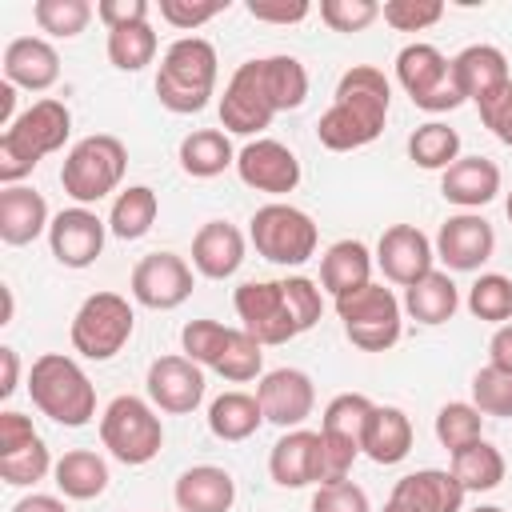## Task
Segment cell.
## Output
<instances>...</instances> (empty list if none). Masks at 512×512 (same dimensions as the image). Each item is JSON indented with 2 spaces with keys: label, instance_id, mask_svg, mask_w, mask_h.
I'll return each mask as SVG.
<instances>
[{
  "label": "cell",
  "instance_id": "d6a6232c",
  "mask_svg": "<svg viewBox=\"0 0 512 512\" xmlns=\"http://www.w3.org/2000/svg\"><path fill=\"white\" fill-rule=\"evenodd\" d=\"M56 476V488L68 496V500H96L104 488H108V464L104 456L88 452V448H72L56 460L52 468Z\"/></svg>",
  "mask_w": 512,
  "mask_h": 512
},
{
  "label": "cell",
  "instance_id": "680465c9",
  "mask_svg": "<svg viewBox=\"0 0 512 512\" xmlns=\"http://www.w3.org/2000/svg\"><path fill=\"white\" fill-rule=\"evenodd\" d=\"M12 512H68V504L60 496H44V492H32L24 500H16Z\"/></svg>",
  "mask_w": 512,
  "mask_h": 512
},
{
  "label": "cell",
  "instance_id": "4dcf8cb0",
  "mask_svg": "<svg viewBox=\"0 0 512 512\" xmlns=\"http://www.w3.org/2000/svg\"><path fill=\"white\" fill-rule=\"evenodd\" d=\"M264 424V408L252 392H220L212 404H208V432L224 444H236V440H248L256 428Z\"/></svg>",
  "mask_w": 512,
  "mask_h": 512
},
{
  "label": "cell",
  "instance_id": "f35d334b",
  "mask_svg": "<svg viewBox=\"0 0 512 512\" xmlns=\"http://www.w3.org/2000/svg\"><path fill=\"white\" fill-rule=\"evenodd\" d=\"M372 408H376V404H372L364 392H340V396L328 400L324 420H320V432L340 436V440H348V444L360 448L364 428H368V420H372Z\"/></svg>",
  "mask_w": 512,
  "mask_h": 512
},
{
  "label": "cell",
  "instance_id": "7a4b0ae2",
  "mask_svg": "<svg viewBox=\"0 0 512 512\" xmlns=\"http://www.w3.org/2000/svg\"><path fill=\"white\" fill-rule=\"evenodd\" d=\"M68 132H72V112L64 100L44 96L32 108H24L16 124L0 132V184L4 188L20 184L44 156L64 148Z\"/></svg>",
  "mask_w": 512,
  "mask_h": 512
},
{
  "label": "cell",
  "instance_id": "7402d4cb",
  "mask_svg": "<svg viewBox=\"0 0 512 512\" xmlns=\"http://www.w3.org/2000/svg\"><path fill=\"white\" fill-rule=\"evenodd\" d=\"M4 80L28 92H48L60 80V56L40 36H16L4 48Z\"/></svg>",
  "mask_w": 512,
  "mask_h": 512
},
{
  "label": "cell",
  "instance_id": "f6af8a7d",
  "mask_svg": "<svg viewBox=\"0 0 512 512\" xmlns=\"http://www.w3.org/2000/svg\"><path fill=\"white\" fill-rule=\"evenodd\" d=\"M472 404L480 408V416H512V372H500L492 364H484L472 376Z\"/></svg>",
  "mask_w": 512,
  "mask_h": 512
},
{
  "label": "cell",
  "instance_id": "484cf974",
  "mask_svg": "<svg viewBox=\"0 0 512 512\" xmlns=\"http://www.w3.org/2000/svg\"><path fill=\"white\" fill-rule=\"evenodd\" d=\"M172 496L180 512H228L236 504V480L216 464H196L176 476Z\"/></svg>",
  "mask_w": 512,
  "mask_h": 512
},
{
  "label": "cell",
  "instance_id": "5bb4252c",
  "mask_svg": "<svg viewBox=\"0 0 512 512\" xmlns=\"http://www.w3.org/2000/svg\"><path fill=\"white\" fill-rule=\"evenodd\" d=\"M236 172H240V180L248 188L268 192V196H288L300 184V160H296V152L288 144H280V140H268V136L248 140L236 152Z\"/></svg>",
  "mask_w": 512,
  "mask_h": 512
},
{
  "label": "cell",
  "instance_id": "74e56055",
  "mask_svg": "<svg viewBox=\"0 0 512 512\" xmlns=\"http://www.w3.org/2000/svg\"><path fill=\"white\" fill-rule=\"evenodd\" d=\"M212 372H220V376L232 380V384H248V380H256V376L264 372V344H260L256 336H248L244 328H228L224 348H220Z\"/></svg>",
  "mask_w": 512,
  "mask_h": 512
},
{
  "label": "cell",
  "instance_id": "be15d7a7",
  "mask_svg": "<svg viewBox=\"0 0 512 512\" xmlns=\"http://www.w3.org/2000/svg\"><path fill=\"white\" fill-rule=\"evenodd\" d=\"M504 212H508V220H512V192H508V200H504Z\"/></svg>",
  "mask_w": 512,
  "mask_h": 512
},
{
  "label": "cell",
  "instance_id": "816d5d0a",
  "mask_svg": "<svg viewBox=\"0 0 512 512\" xmlns=\"http://www.w3.org/2000/svg\"><path fill=\"white\" fill-rule=\"evenodd\" d=\"M476 108H480L484 128H488L500 144H508V148H512V80H508L500 92H492L484 104H476Z\"/></svg>",
  "mask_w": 512,
  "mask_h": 512
},
{
  "label": "cell",
  "instance_id": "83f0119b",
  "mask_svg": "<svg viewBox=\"0 0 512 512\" xmlns=\"http://www.w3.org/2000/svg\"><path fill=\"white\" fill-rule=\"evenodd\" d=\"M364 284H372V252L360 240H336L320 256V288L336 300Z\"/></svg>",
  "mask_w": 512,
  "mask_h": 512
},
{
  "label": "cell",
  "instance_id": "ee69618b",
  "mask_svg": "<svg viewBox=\"0 0 512 512\" xmlns=\"http://www.w3.org/2000/svg\"><path fill=\"white\" fill-rule=\"evenodd\" d=\"M52 468H56V464H52L48 444H44L40 436H36L28 448H20V452L0 456V480L12 484V488H28V484H36V480H44Z\"/></svg>",
  "mask_w": 512,
  "mask_h": 512
},
{
  "label": "cell",
  "instance_id": "2e32d148",
  "mask_svg": "<svg viewBox=\"0 0 512 512\" xmlns=\"http://www.w3.org/2000/svg\"><path fill=\"white\" fill-rule=\"evenodd\" d=\"M256 400L264 408V420L292 432L300 428L312 408H316V388H312V376L300 372V368H272L260 376L256 384Z\"/></svg>",
  "mask_w": 512,
  "mask_h": 512
},
{
  "label": "cell",
  "instance_id": "681fc988",
  "mask_svg": "<svg viewBox=\"0 0 512 512\" xmlns=\"http://www.w3.org/2000/svg\"><path fill=\"white\" fill-rule=\"evenodd\" d=\"M224 8H228V0H160V16L180 32H192V28L208 24Z\"/></svg>",
  "mask_w": 512,
  "mask_h": 512
},
{
  "label": "cell",
  "instance_id": "277c9868",
  "mask_svg": "<svg viewBox=\"0 0 512 512\" xmlns=\"http://www.w3.org/2000/svg\"><path fill=\"white\" fill-rule=\"evenodd\" d=\"M216 92V48L204 36H180L164 48L156 72V96L168 112L188 116L208 104Z\"/></svg>",
  "mask_w": 512,
  "mask_h": 512
},
{
  "label": "cell",
  "instance_id": "7dc6e473",
  "mask_svg": "<svg viewBox=\"0 0 512 512\" xmlns=\"http://www.w3.org/2000/svg\"><path fill=\"white\" fill-rule=\"evenodd\" d=\"M380 16L376 0H320V20L332 32H364Z\"/></svg>",
  "mask_w": 512,
  "mask_h": 512
},
{
  "label": "cell",
  "instance_id": "7c38bea8",
  "mask_svg": "<svg viewBox=\"0 0 512 512\" xmlns=\"http://www.w3.org/2000/svg\"><path fill=\"white\" fill-rule=\"evenodd\" d=\"M192 264L176 252H148L136 268H132V300L152 308V312H172L192 296Z\"/></svg>",
  "mask_w": 512,
  "mask_h": 512
},
{
  "label": "cell",
  "instance_id": "603a6c76",
  "mask_svg": "<svg viewBox=\"0 0 512 512\" xmlns=\"http://www.w3.org/2000/svg\"><path fill=\"white\" fill-rule=\"evenodd\" d=\"M440 192L448 204H456L464 212L484 208L500 192V168L488 156H460L452 168L440 172Z\"/></svg>",
  "mask_w": 512,
  "mask_h": 512
},
{
  "label": "cell",
  "instance_id": "8d00e7d4",
  "mask_svg": "<svg viewBox=\"0 0 512 512\" xmlns=\"http://www.w3.org/2000/svg\"><path fill=\"white\" fill-rule=\"evenodd\" d=\"M408 156H412V164H420L428 172H444L460 160V132L440 120H428L408 136Z\"/></svg>",
  "mask_w": 512,
  "mask_h": 512
},
{
  "label": "cell",
  "instance_id": "60d3db41",
  "mask_svg": "<svg viewBox=\"0 0 512 512\" xmlns=\"http://www.w3.org/2000/svg\"><path fill=\"white\" fill-rule=\"evenodd\" d=\"M468 312L484 324H508L512 320V280L500 272H484L476 276V284L468 288Z\"/></svg>",
  "mask_w": 512,
  "mask_h": 512
},
{
  "label": "cell",
  "instance_id": "9a60e30c",
  "mask_svg": "<svg viewBox=\"0 0 512 512\" xmlns=\"http://www.w3.org/2000/svg\"><path fill=\"white\" fill-rule=\"evenodd\" d=\"M148 400L168 416H188L204 400V368L188 356H156L148 364Z\"/></svg>",
  "mask_w": 512,
  "mask_h": 512
},
{
  "label": "cell",
  "instance_id": "f5cc1de1",
  "mask_svg": "<svg viewBox=\"0 0 512 512\" xmlns=\"http://www.w3.org/2000/svg\"><path fill=\"white\" fill-rule=\"evenodd\" d=\"M96 20L108 32L132 28V24H148V0H100L96 4Z\"/></svg>",
  "mask_w": 512,
  "mask_h": 512
},
{
  "label": "cell",
  "instance_id": "ab89813d",
  "mask_svg": "<svg viewBox=\"0 0 512 512\" xmlns=\"http://www.w3.org/2000/svg\"><path fill=\"white\" fill-rule=\"evenodd\" d=\"M156 48H160V40H156L152 24H132V28L108 32V60L120 72H140L144 64L156 60Z\"/></svg>",
  "mask_w": 512,
  "mask_h": 512
},
{
  "label": "cell",
  "instance_id": "5b68a950",
  "mask_svg": "<svg viewBox=\"0 0 512 512\" xmlns=\"http://www.w3.org/2000/svg\"><path fill=\"white\" fill-rule=\"evenodd\" d=\"M124 168H128V148L116 136L96 132V136H84L72 144V152L64 156V168H60V184L80 208H88L120 188Z\"/></svg>",
  "mask_w": 512,
  "mask_h": 512
},
{
  "label": "cell",
  "instance_id": "ba28073f",
  "mask_svg": "<svg viewBox=\"0 0 512 512\" xmlns=\"http://www.w3.org/2000/svg\"><path fill=\"white\" fill-rule=\"evenodd\" d=\"M100 440L120 464H148L164 448V424L156 408L140 396H116L100 416Z\"/></svg>",
  "mask_w": 512,
  "mask_h": 512
},
{
  "label": "cell",
  "instance_id": "836d02e7",
  "mask_svg": "<svg viewBox=\"0 0 512 512\" xmlns=\"http://www.w3.org/2000/svg\"><path fill=\"white\" fill-rule=\"evenodd\" d=\"M256 72H260V84L272 100L276 112H288V108H300L304 96H308V72L296 56H260L256 60Z\"/></svg>",
  "mask_w": 512,
  "mask_h": 512
},
{
  "label": "cell",
  "instance_id": "d590c367",
  "mask_svg": "<svg viewBox=\"0 0 512 512\" xmlns=\"http://www.w3.org/2000/svg\"><path fill=\"white\" fill-rule=\"evenodd\" d=\"M452 476L460 480L464 492H492L504 480V456L488 440H476V444L452 452Z\"/></svg>",
  "mask_w": 512,
  "mask_h": 512
},
{
  "label": "cell",
  "instance_id": "7bdbcfd3",
  "mask_svg": "<svg viewBox=\"0 0 512 512\" xmlns=\"http://www.w3.org/2000/svg\"><path fill=\"white\" fill-rule=\"evenodd\" d=\"M92 4L88 0H36L32 4V20L40 24V32L48 36H60V40H72L88 28L92 20Z\"/></svg>",
  "mask_w": 512,
  "mask_h": 512
},
{
  "label": "cell",
  "instance_id": "f546056e",
  "mask_svg": "<svg viewBox=\"0 0 512 512\" xmlns=\"http://www.w3.org/2000/svg\"><path fill=\"white\" fill-rule=\"evenodd\" d=\"M456 308H460V288H456V280H452L448 272H440V268H432L424 280H416L412 288H404V312H408L416 324L436 328V324L452 320Z\"/></svg>",
  "mask_w": 512,
  "mask_h": 512
},
{
  "label": "cell",
  "instance_id": "8992f818",
  "mask_svg": "<svg viewBox=\"0 0 512 512\" xmlns=\"http://www.w3.org/2000/svg\"><path fill=\"white\" fill-rule=\"evenodd\" d=\"M248 240L252 248L268 260V264H280V268H300L304 260L316 256V220L296 208V204H284V200H272L264 208L252 212L248 220Z\"/></svg>",
  "mask_w": 512,
  "mask_h": 512
},
{
  "label": "cell",
  "instance_id": "e0dca14e",
  "mask_svg": "<svg viewBox=\"0 0 512 512\" xmlns=\"http://www.w3.org/2000/svg\"><path fill=\"white\" fill-rule=\"evenodd\" d=\"M104 236H108V224L92 208H80V204L56 212L48 224V248L64 268L96 264V256L104 252Z\"/></svg>",
  "mask_w": 512,
  "mask_h": 512
},
{
  "label": "cell",
  "instance_id": "94428289",
  "mask_svg": "<svg viewBox=\"0 0 512 512\" xmlns=\"http://www.w3.org/2000/svg\"><path fill=\"white\" fill-rule=\"evenodd\" d=\"M384 512H408V508H404L400 500H392V496H388V504H384Z\"/></svg>",
  "mask_w": 512,
  "mask_h": 512
},
{
  "label": "cell",
  "instance_id": "9f6ffc18",
  "mask_svg": "<svg viewBox=\"0 0 512 512\" xmlns=\"http://www.w3.org/2000/svg\"><path fill=\"white\" fill-rule=\"evenodd\" d=\"M488 364L500 368V372H512V320L492 332V340H488Z\"/></svg>",
  "mask_w": 512,
  "mask_h": 512
},
{
  "label": "cell",
  "instance_id": "3957f363",
  "mask_svg": "<svg viewBox=\"0 0 512 512\" xmlns=\"http://www.w3.org/2000/svg\"><path fill=\"white\" fill-rule=\"evenodd\" d=\"M28 396L48 420H56L64 428H84L96 416V388H92L88 372L64 352H44L32 360Z\"/></svg>",
  "mask_w": 512,
  "mask_h": 512
},
{
  "label": "cell",
  "instance_id": "ffe728a7",
  "mask_svg": "<svg viewBox=\"0 0 512 512\" xmlns=\"http://www.w3.org/2000/svg\"><path fill=\"white\" fill-rule=\"evenodd\" d=\"M244 264V232L228 220H208L192 236V268L208 280H228Z\"/></svg>",
  "mask_w": 512,
  "mask_h": 512
},
{
  "label": "cell",
  "instance_id": "11a10c76",
  "mask_svg": "<svg viewBox=\"0 0 512 512\" xmlns=\"http://www.w3.org/2000/svg\"><path fill=\"white\" fill-rule=\"evenodd\" d=\"M312 12L308 0H280V4H264V0H252L248 4V16L252 20H268V24H296Z\"/></svg>",
  "mask_w": 512,
  "mask_h": 512
},
{
  "label": "cell",
  "instance_id": "91938a15",
  "mask_svg": "<svg viewBox=\"0 0 512 512\" xmlns=\"http://www.w3.org/2000/svg\"><path fill=\"white\" fill-rule=\"evenodd\" d=\"M12 108H16V84H0V128L8 132L12 124H16V116H12Z\"/></svg>",
  "mask_w": 512,
  "mask_h": 512
},
{
  "label": "cell",
  "instance_id": "db71d44e",
  "mask_svg": "<svg viewBox=\"0 0 512 512\" xmlns=\"http://www.w3.org/2000/svg\"><path fill=\"white\" fill-rule=\"evenodd\" d=\"M40 432L32 428V420L24 416V412H0V456H12V452H20V448H28L32 440H36Z\"/></svg>",
  "mask_w": 512,
  "mask_h": 512
},
{
  "label": "cell",
  "instance_id": "d6986e66",
  "mask_svg": "<svg viewBox=\"0 0 512 512\" xmlns=\"http://www.w3.org/2000/svg\"><path fill=\"white\" fill-rule=\"evenodd\" d=\"M496 252V232L476 212H456L436 232V256L448 264V272H476Z\"/></svg>",
  "mask_w": 512,
  "mask_h": 512
},
{
  "label": "cell",
  "instance_id": "1f68e13d",
  "mask_svg": "<svg viewBox=\"0 0 512 512\" xmlns=\"http://www.w3.org/2000/svg\"><path fill=\"white\" fill-rule=\"evenodd\" d=\"M232 164H236V148L220 128H196L180 140V168L192 180H212Z\"/></svg>",
  "mask_w": 512,
  "mask_h": 512
},
{
  "label": "cell",
  "instance_id": "6125c7cd",
  "mask_svg": "<svg viewBox=\"0 0 512 512\" xmlns=\"http://www.w3.org/2000/svg\"><path fill=\"white\" fill-rule=\"evenodd\" d=\"M472 512H504V508H496V504H480V508H472Z\"/></svg>",
  "mask_w": 512,
  "mask_h": 512
},
{
  "label": "cell",
  "instance_id": "4316f807",
  "mask_svg": "<svg viewBox=\"0 0 512 512\" xmlns=\"http://www.w3.org/2000/svg\"><path fill=\"white\" fill-rule=\"evenodd\" d=\"M52 216H48V200L36 188L12 184L0 192V240L4 244H32L40 232H48Z\"/></svg>",
  "mask_w": 512,
  "mask_h": 512
},
{
  "label": "cell",
  "instance_id": "52a82bcc",
  "mask_svg": "<svg viewBox=\"0 0 512 512\" xmlns=\"http://www.w3.org/2000/svg\"><path fill=\"white\" fill-rule=\"evenodd\" d=\"M336 316L344 336L364 352H388L404 332V304L384 284H364L348 296H336Z\"/></svg>",
  "mask_w": 512,
  "mask_h": 512
},
{
  "label": "cell",
  "instance_id": "c3c4849f",
  "mask_svg": "<svg viewBox=\"0 0 512 512\" xmlns=\"http://www.w3.org/2000/svg\"><path fill=\"white\" fill-rule=\"evenodd\" d=\"M356 456H360V448H356V444H348V440H340V436L320 432V468H316V488H320V484H340V480H348V472H352Z\"/></svg>",
  "mask_w": 512,
  "mask_h": 512
},
{
  "label": "cell",
  "instance_id": "d4e9b609",
  "mask_svg": "<svg viewBox=\"0 0 512 512\" xmlns=\"http://www.w3.org/2000/svg\"><path fill=\"white\" fill-rule=\"evenodd\" d=\"M452 68H456L464 100H472V104H484L492 92H500L512 80L508 76V56L496 44H468L464 52L452 56Z\"/></svg>",
  "mask_w": 512,
  "mask_h": 512
},
{
  "label": "cell",
  "instance_id": "8fae6325",
  "mask_svg": "<svg viewBox=\"0 0 512 512\" xmlns=\"http://www.w3.org/2000/svg\"><path fill=\"white\" fill-rule=\"evenodd\" d=\"M232 304H236L240 328L260 344H288L300 336V320L292 312L284 280H248L236 288Z\"/></svg>",
  "mask_w": 512,
  "mask_h": 512
},
{
  "label": "cell",
  "instance_id": "9c48e42d",
  "mask_svg": "<svg viewBox=\"0 0 512 512\" xmlns=\"http://www.w3.org/2000/svg\"><path fill=\"white\" fill-rule=\"evenodd\" d=\"M396 80L408 92V100L424 112H452L464 104L456 68L436 44H404L396 56Z\"/></svg>",
  "mask_w": 512,
  "mask_h": 512
},
{
  "label": "cell",
  "instance_id": "f907efd6",
  "mask_svg": "<svg viewBox=\"0 0 512 512\" xmlns=\"http://www.w3.org/2000/svg\"><path fill=\"white\" fill-rule=\"evenodd\" d=\"M312 512H372L368 508V492L352 480L340 484H320L312 496Z\"/></svg>",
  "mask_w": 512,
  "mask_h": 512
},
{
  "label": "cell",
  "instance_id": "cb8c5ba5",
  "mask_svg": "<svg viewBox=\"0 0 512 512\" xmlns=\"http://www.w3.org/2000/svg\"><path fill=\"white\" fill-rule=\"evenodd\" d=\"M316 468H320V432L308 428H292L272 444L268 456V472L280 488H308L316 484Z\"/></svg>",
  "mask_w": 512,
  "mask_h": 512
},
{
  "label": "cell",
  "instance_id": "6da1fadb",
  "mask_svg": "<svg viewBox=\"0 0 512 512\" xmlns=\"http://www.w3.org/2000/svg\"><path fill=\"white\" fill-rule=\"evenodd\" d=\"M388 104H392L388 76L372 64H352L336 84L332 108L316 120L320 144L332 148V152H352V148L372 144L384 132Z\"/></svg>",
  "mask_w": 512,
  "mask_h": 512
},
{
  "label": "cell",
  "instance_id": "4fadbf2b",
  "mask_svg": "<svg viewBox=\"0 0 512 512\" xmlns=\"http://www.w3.org/2000/svg\"><path fill=\"white\" fill-rule=\"evenodd\" d=\"M276 108L260 84V72H256V60H244L232 80L224 84V96H220V124L224 132H236V136H256L272 124Z\"/></svg>",
  "mask_w": 512,
  "mask_h": 512
},
{
  "label": "cell",
  "instance_id": "ac0fdd59",
  "mask_svg": "<svg viewBox=\"0 0 512 512\" xmlns=\"http://www.w3.org/2000/svg\"><path fill=\"white\" fill-rule=\"evenodd\" d=\"M432 260H436V244L416 224H392L376 244V264L384 280L400 288H412L416 280H424L432 272Z\"/></svg>",
  "mask_w": 512,
  "mask_h": 512
},
{
  "label": "cell",
  "instance_id": "b9f144b4",
  "mask_svg": "<svg viewBox=\"0 0 512 512\" xmlns=\"http://www.w3.org/2000/svg\"><path fill=\"white\" fill-rule=\"evenodd\" d=\"M480 428H484V416H480V408L468 404V400H448V404L436 412V440H440L448 452H460V448L484 440Z\"/></svg>",
  "mask_w": 512,
  "mask_h": 512
},
{
  "label": "cell",
  "instance_id": "44dd1931",
  "mask_svg": "<svg viewBox=\"0 0 512 512\" xmlns=\"http://www.w3.org/2000/svg\"><path fill=\"white\" fill-rule=\"evenodd\" d=\"M464 488L452 476V468H420L396 480L392 500H400L408 512H460L464 508Z\"/></svg>",
  "mask_w": 512,
  "mask_h": 512
},
{
  "label": "cell",
  "instance_id": "30bf717a",
  "mask_svg": "<svg viewBox=\"0 0 512 512\" xmlns=\"http://www.w3.org/2000/svg\"><path fill=\"white\" fill-rule=\"evenodd\" d=\"M136 328V312L120 292H92L72 316V348L84 360H112Z\"/></svg>",
  "mask_w": 512,
  "mask_h": 512
},
{
  "label": "cell",
  "instance_id": "e575fe53",
  "mask_svg": "<svg viewBox=\"0 0 512 512\" xmlns=\"http://www.w3.org/2000/svg\"><path fill=\"white\" fill-rule=\"evenodd\" d=\"M156 212H160V200L148 184H128L116 200H112V212H108V232L116 240H140L152 224H156Z\"/></svg>",
  "mask_w": 512,
  "mask_h": 512
},
{
  "label": "cell",
  "instance_id": "bcb514c9",
  "mask_svg": "<svg viewBox=\"0 0 512 512\" xmlns=\"http://www.w3.org/2000/svg\"><path fill=\"white\" fill-rule=\"evenodd\" d=\"M380 16L396 32H424L444 16V4L440 0H388Z\"/></svg>",
  "mask_w": 512,
  "mask_h": 512
},
{
  "label": "cell",
  "instance_id": "6f0895ef",
  "mask_svg": "<svg viewBox=\"0 0 512 512\" xmlns=\"http://www.w3.org/2000/svg\"><path fill=\"white\" fill-rule=\"evenodd\" d=\"M16 384H20V356H16V348H0V396L8 400L12 392H16Z\"/></svg>",
  "mask_w": 512,
  "mask_h": 512
},
{
  "label": "cell",
  "instance_id": "f1b7e54d",
  "mask_svg": "<svg viewBox=\"0 0 512 512\" xmlns=\"http://www.w3.org/2000/svg\"><path fill=\"white\" fill-rule=\"evenodd\" d=\"M360 452L372 464H400L412 452V420L400 408H392V404H376L372 420L364 428Z\"/></svg>",
  "mask_w": 512,
  "mask_h": 512
}]
</instances>
